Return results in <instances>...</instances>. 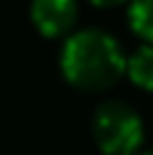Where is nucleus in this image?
<instances>
[{
  "instance_id": "20e7f679",
  "label": "nucleus",
  "mask_w": 153,
  "mask_h": 155,
  "mask_svg": "<svg viewBox=\"0 0 153 155\" xmlns=\"http://www.w3.org/2000/svg\"><path fill=\"white\" fill-rule=\"evenodd\" d=\"M125 76L143 92H153V46L143 43L125 59Z\"/></svg>"
},
{
  "instance_id": "0eeeda50",
  "label": "nucleus",
  "mask_w": 153,
  "mask_h": 155,
  "mask_svg": "<svg viewBox=\"0 0 153 155\" xmlns=\"http://www.w3.org/2000/svg\"><path fill=\"white\" fill-rule=\"evenodd\" d=\"M138 155H153V147H151V150H143V153H138Z\"/></svg>"
},
{
  "instance_id": "423d86ee",
  "label": "nucleus",
  "mask_w": 153,
  "mask_h": 155,
  "mask_svg": "<svg viewBox=\"0 0 153 155\" xmlns=\"http://www.w3.org/2000/svg\"><path fill=\"white\" fill-rule=\"evenodd\" d=\"M94 8H115V5H127L130 0H89Z\"/></svg>"
},
{
  "instance_id": "7ed1b4c3",
  "label": "nucleus",
  "mask_w": 153,
  "mask_h": 155,
  "mask_svg": "<svg viewBox=\"0 0 153 155\" xmlns=\"http://www.w3.org/2000/svg\"><path fill=\"white\" fill-rule=\"evenodd\" d=\"M79 18L76 0H31V23L43 38L69 36Z\"/></svg>"
},
{
  "instance_id": "f257e3e1",
  "label": "nucleus",
  "mask_w": 153,
  "mask_h": 155,
  "mask_svg": "<svg viewBox=\"0 0 153 155\" xmlns=\"http://www.w3.org/2000/svg\"><path fill=\"white\" fill-rule=\"evenodd\" d=\"M125 51L117 38L100 28L72 31L61 46L59 69L82 92H107L125 76Z\"/></svg>"
},
{
  "instance_id": "f03ea898",
  "label": "nucleus",
  "mask_w": 153,
  "mask_h": 155,
  "mask_svg": "<svg viewBox=\"0 0 153 155\" xmlns=\"http://www.w3.org/2000/svg\"><path fill=\"white\" fill-rule=\"evenodd\" d=\"M92 135L102 155H138L145 140V125L127 102L110 99L94 112Z\"/></svg>"
},
{
  "instance_id": "39448f33",
  "label": "nucleus",
  "mask_w": 153,
  "mask_h": 155,
  "mask_svg": "<svg viewBox=\"0 0 153 155\" xmlns=\"http://www.w3.org/2000/svg\"><path fill=\"white\" fill-rule=\"evenodd\" d=\"M127 23L130 31L143 43L153 46V0H130L127 3Z\"/></svg>"
}]
</instances>
